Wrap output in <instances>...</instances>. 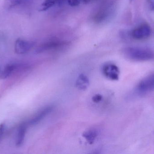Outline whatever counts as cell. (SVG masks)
Segmentation results:
<instances>
[{"label": "cell", "instance_id": "11", "mask_svg": "<svg viewBox=\"0 0 154 154\" xmlns=\"http://www.w3.org/2000/svg\"><path fill=\"white\" fill-rule=\"evenodd\" d=\"M89 85V80L88 78L84 75L81 74L77 78L76 81V86L80 90H85Z\"/></svg>", "mask_w": 154, "mask_h": 154}, {"label": "cell", "instance_id": "19", "mask_svg": "<svg viewBox=\"0 0 154 154\" xmlns=\"http://www.w3.org/2000/svg\"><path fill=\"white\" fill-rule=\"evenodd\" d=\"M81 3L84 4H88L92 2L94 0H80Z\"/></svg>", "mask_w": 154, "mask_h": 154}, {"label": "cell", "instance_id": "21", "mask_svg": "<svg viewBox=\"0 0 154 154\" xmlns=\"http://www.w3.org/2000/svg\"><path fill=\"white\" fill-rule=\"evenodd\" d=\"M0 71H1V69H0Z\"/></svg>", "mask_w": 154, "mask_h": 154}, {"label": "cell", "instance_id": "15", "mask_svg": "<svg viewBox=\"0 0 154 154\" xmlns=\"http://www.w3.org/2000/svg\"><path fill=\"white\" fill-rule=\"evenodd\" d=\"M67 3L71 6H78L80 4V0H68Z\"/></svg>", "mask_w": 154, "mask_h": 154}, {"label": "cell", "instance_id": "13", "mask_svg": "<svg viewBox=\"0 0 154 154\" xmlns=\"http://www.w3.org/2000/svg\"><path fill=\"white\" fill-rule=\"evenodd\" d=\"M98 135V132L95 129H90L84 133L83 137L89 143H92L96 140Z\"/></svg>", "mask_w": 154, "mask_h": 154}, {"label": "cell", "instance_id": "9", "mask_svg": "<svg viewBox=\"0 0 154 154\" xmlns=\"http://www.w3.org/2000/svg\"><path fill=\"white\" fill-rule=\"evenodd\" d=\"M31 0H5L4 7L6 10H9L23 5L27 4Z\"/></svg>", "mask_w": 154, "mask_h": 154}, {"label": "cell", "instance_id": "3", "mask_svg": "<svg viewBox=\"0 0 154 154\" xmlns=\"http://www.w3.org/2000/svg\"><path fill=\"white\" fill-rule=\"evenodd\" d=\"M102 74L106 78L111 80H117L119 78L120 71L118 67L113 63L108 62L102 67Z\"/></svg>", "mask_w": 154, "mask_h": 154}, {"label": "cell", "instance_id": "14", "mask_svg": "<svg viewBox=\"0 0 154 154\" xmlns=\"http://www.w3.org/2000/svg\"><path fill=\"white\" fill-rule=\"evenodd\" d=\"M17 68V65L15 64H9L5 68L3 71L2 72L0 78L2 79H5L9 77L12 73L13 71Z\"/></svg>", "mask_w": 154, "mask_h": 154}, {"label": "cell", "instance_id": "17", "mask_svg": "<svg viewBox=\"0 0 154 154\" xmlns=\"http://www.w3.org/2000/svg\"><path fill=\"white\" fill-rule=\"evenodd\" d=\"M5 129V125L3 123L0 124V139L2 137Z\"/></svg>", "mask_w": 154, "mask_h": 154}, {"label": "cell", "instance_id": "8", "mask_svg": "<svg viewBox=\"0 0 154 154\" xmlns=\"http://www.w3.org/2000/svg\"><path fill=\"white\" fill-rule=\"evenodd\" d=\"M53 108V106L48 105L41 109L29 120V124L32 126L38 124L52 111Z\"/></svg>", "mask_w": 154, "mask_h": 154}, {"label": "cell", "instance_id": "7", "mask_svg": "<svg viewBox=\"0 0 154 154\" xmlns=\"http://www.w3.org/2000/svg\"><path fill=\"white\" fill-rule=\"evenodd\" d=\"M34 45V42L30 41L18 39L15 42L14 51L18 54H23L29 52Z\"/></svg>", "mask_w": 154, "mask_h": 154}, {"label": "cell", "instance_id": "20", "mask_svg": "<svg viewBox=\"0 0 154 154\" xmlns=\"http://www.w3.org/2000/svg\"><path fill=\"white\" fill-rule=\"evenodd\" d=\"M134 1V0H129V1H130V2H132V1Z\"/></svg>", "mask_w": 154, "mask_h": 154}, {"label": "cell", "instance_id": "2", "mask_svg": "<svg viewBox=\"0 0 154 154\" xmlns=\"http://www.w3.org/2000/svg\"><path fill=\"white\" fill-rule=\"evenodd\" d=\"M152 33L151 27L146 24H141L131 31L130 36L134 39H145L150 37Z\"/></svg>", "mask_w": 154, "mask_h": 154}, {"label": "cell", "instance_id": "16", "mask_svg": "<svg viewBox=\"0 0 154 154\" xmlns=\"http://www.w3.org/2000/svg\"><path fill=\"white\" fill-rule=\"evenodd\" d=\"M102 96L101 95H99V94H97L95 95L94 96L92 97V101L94 103H98L100 102L102 100Z\"/></svg>", "mask_w": 154, "mask_h": 154}, {"label": "cell", "instance_id": "18", "mask_svg": "<svg viewBox=\"0 0 154 154\" xmlns=\"http://www.w3.org/2000/svg\"><path fill=\"white\" fill-rule=\"evenodd\" d=\"M147 4L150 10L154 11V0H147Z\"/></svg>", "mask_w": 154, "mask_h": 154}, {"label": "cell", "instance_id": "10", "mask_svg": "<svg viewBox=\"0 0 154 154\" xmlns=\"http://www.w3.org/2000/svg\"><path fill=\"white\" fill-rule=\"evenodd\" d=\"M68 0H45L41 6L40 11H45L56 5H61L67 3Z\"/></svg>", "mask_w": 154, "mask_h": 154}, {"label": "cell", "instance_id": "5", "mask_svg": "<svg viewBox=\"0 0 154 154\" xmlns=\"http://www.w3.org/2000/svg\"><path fill=\"white\" fill-rule=\"evenodd\" d=\"M113 12V6L111 4L107 5L100 7L95 14L93 20L96 23H100L108 19Z\"/></svg>", "mask_w": 154, "mask_h": 154}, {"label": "cell", "instance_id": "6", "mask_svg": "<svg viewBox=\"0 0 154 154\" xmlns=\"http://www.w3.org/2000/svg\"><path fill=\"white\" fill-rule=\"evenodd\" d=\"M66 42L60 40H52L41 44L37 49L38 53L45 52L49 51L58 49L65 46Z\"/></svg>", "mask_w": 154, "mask_h": 154}, {"label": "cell", "instance_id": "1", "mask_svg": "<svg viewBox=\"0 0 154 154\" xmlns=\"http://www.w3.org/2000/svg\"><path fill=\"white\" fill-rule=\"evenodd\" d=\"M122 52L127 58L134 61H145L154 59V51L148 48L127 47Z\"/></svg>", "mask_w": 154, "mask_h": 154}, {"label": "cell", "instance_id": "4", "mask_svg": "<svg viewBox=\"0 0 154 154\" xmlns=\"http://www.w3.org/2000/svg\"><path fill=\"white\" fill-rule=\"evenodd\" d=\"M154 90V73L143 79L137 87V90L140 94H145Z\"/></svg>", "mask_w": 154, "mask_h": 154}, {"label": "cell", "instance_id": "12", "mask_svg": "<svg viewBox=\"0 0 154 154\" xmlns=\"http://www.w3.org/2000/svg\"><path fill=\"white\" fill-rule=\"evenodd\" d=\"M26 129H27V127H26V124L21 125L19 127L18 135L16 139V146L20 147L23 144L24 138H25V134H26Z\"/></svg>", "mask_w": 154, "mask_h": 154}]
</instances>
